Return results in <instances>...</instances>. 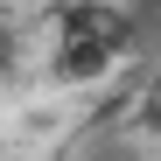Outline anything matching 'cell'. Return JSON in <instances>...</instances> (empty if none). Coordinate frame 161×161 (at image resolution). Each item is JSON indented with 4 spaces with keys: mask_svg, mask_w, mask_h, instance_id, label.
Returning <instances> with one entry per match:
<instances>
[{
    "mask_svg": "<svg viewBox=\"0 0 161 161\" xmlns=\"http://www.w3.org/2000/svg\"><path fill=\"white\" fill-rule=\"evenodd\" d=\"M126 42H133V14H119V7L56 14V70L63 77H98L112 56H126Z\"/></svg>",
    "mask_w": 161,
    "mask_h": 161,
    "instance_id": "6da1fadb",
    "label": "cell"
}]
</instances>
